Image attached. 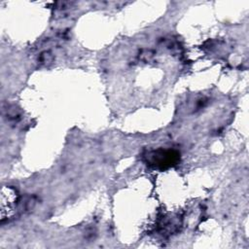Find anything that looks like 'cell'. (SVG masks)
I'll return each instance as SVG.
<instances>
[{
  "label": "cell",
  "instance_id": "obj_1",
  "mask_svg": "<svg viewBox=\"0 0 249 249\" xmlns=\"http://www.w3.org/2000/svg\"><path fill=\"white\" fill-rule=\"evenodd\" d=\"M18 195L12 187H4L1 192L0 201V219L5 222L12 218L17 211Z\"/></svg>",
  "mask_w": 249,
  "mask_h": 249
},
{
  "label": "cell",
  "instance_id": "obj_2",
  "mask_svg": "<svg viewBox=\"0 0 249 249\" xmlns=\"http://www.w3.org/2000/svg\"><path fill=\"white\" fill-rule=\"evenodd\" d=\"M177 154H174L173 152L171 151H160L158 153H155L153 155V157H157L159 158V160L154 162L155 164L157 163L158 165L160 164L162 166H165V165H170L171 162H173L176 159H177Z\"/></svg>",
  "mask_w": 249,
  "mask_h": 249
}]
</instances>
